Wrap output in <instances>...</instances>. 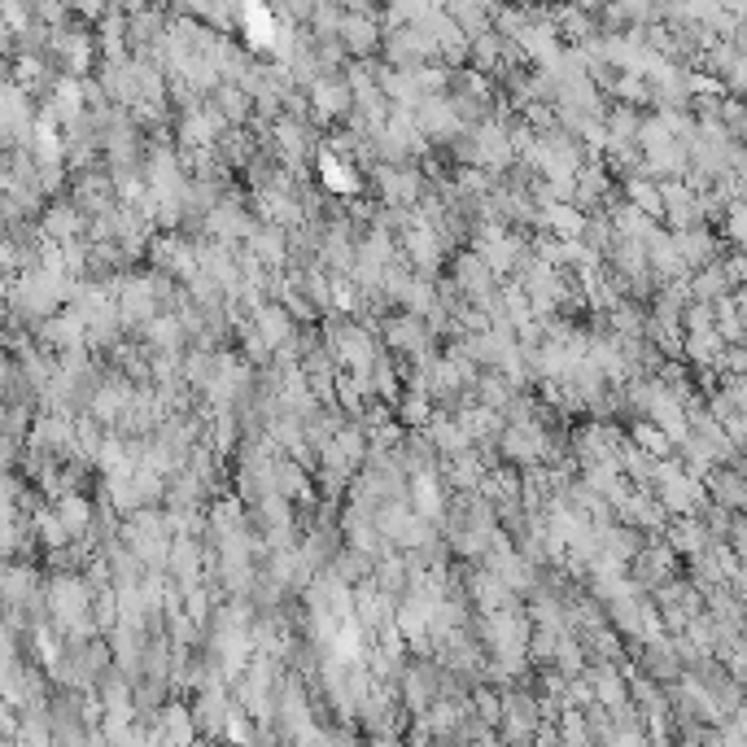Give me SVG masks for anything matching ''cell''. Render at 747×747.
<instances>
[{"label": "cell", "instance_id": "19", "mask_svg": "<svg viewBox=\"0 0 747 747\" xmlns=\"http://www.w3.org/2000/svg\"><path fill=\"white\" fill-rule=\"evenodd\" d=\"M202 228H206V237H215V241H232V246H241V241H249V237L258 232V224L249 219L237 202H219V206L202 219Z\"/></svg>", "mask_w": 747, "mask_h": 747}, {"label": "cell", "instance_id": "63", "mask_svg": "<svg viewBox=\"0 0 747 747\" xmlns=\"http://www.w3.org/2000/svg\"><path fill=\"white\" fill-rule=\"evenodd\" d=\"M473 4H486V9H490V0H473Z\"/></svg>", "mask_w": 747, "mask_h": 747}, {"label": "cell", "instance_id": "25", "mask_svg": "<svg viewBox=\"0 0 747 747\" xmlns=\"http://www.w3.org/2000/svg\"><path fill=\"white\" fill-rule=\"evenodd\" d=\"M393 599L398 595H389L385 586H376V582H364V586H355V617L368 625V629H385V625L393 621Z\"/></svg>", "mask_w": 747, "mask_h": 747}, {"label": "cell", "instance_id": "62", "mask_svg": "<svg viewBox=\"0 0 747 747\" xmlns=\"http://www.w3.org/2000/svg\"><path fill=\"white\" fill-rule=\"evenodd\" d=\"M735 306H739V315H744V324H747V284L744 289H735Z\"/></svg>", "mask_w": 747, "mask_h": 747}, {"label": "cell", "instance_id": "32", "mask_svg": "<svg viewBox=\"0 0 747 747\" xmlns=\"http://www.w3.org/2000/svg\"><path fill=\"white\" fill-rule=\"evenodd\" d=\"M424 429H429L433 446L442 451V459H455V455H464V451H473V446H477L459 415H437V420H429Z\"/></svg>", "mask_w": 747, "mask_h": 747}, {"label": "cell", "instance_id": "58", "mask_svg": "<svg viewBox=\"0 0 747 747\" xmlns=\"http://www.w3.org/2000/svg\"><path fill=\"white\" fill-rule=\"evenodd\" d=\"M722 267H726L730 284H735V289H744L747 284V253H730V258H722Z\"/></svg>", "mask_w": 747, "mask_h": 747}, {"label": "cell", "instance_id": "42", "mask_svg": "<svg viewBox=\"0 0 747 747\" xmlns=\"http://www.w3.org/2000/svg\"><path fill=\"white\" fill-rule=\"evenodd\" d=\"M437 289H433V275H411L407 284H402V293H398V306L402 311H411V315H433V306H437Z\"/></svg>", "mask_w": 747, "mask_h": 747}, {"label": "cell", "instance_id": "29", "mask_svg": "<svg viewBox=\"0 0 747 747\" xmlns=\"http://www.w3.org/2000/svg\"><path fill=\"white\" fill-rule=\"evenodd\" d=\"M669 546H673L678 555L695 560V555H704V551L713 546V529H708L700 516H678V520L669 524Z\"/></svg>", "mask_w": 747, "mask_h": 747}, {"label": "cell", "instance_id": "5", "mask_svg": "<svg viewBox=\"0 0 747 747\" xmlns=\"http://www.w3.org/2000/svg\"><path fill=\"white\" fill-rule=\"evenodd\" d=\"M498 451H502L507 464L533 468V464H542V459L551 455V437H546L542 420H511V424L502 429V437H498Z\"/></svg>", "mask_w": 747, "mask_h": 747}, {"label": "cell", "instance_id": "20", "mask_svg": "<svg viewBox=\"0 0 747 747\" xmlns=\"http://www.w3.org/2000/svg\"><path fill=\"white\" fill-rule=\"evenodd\" d=\"M311 101H315V115H320V119H350V110H355V88H350V79L320 75V79L311 84Z\"/></svg>", "mask_w": 747, "mask_h": 747}, {"label": "cell", "instance_id": "37", "mask_svg": "<svg viewBox=\"0 0 747 747\" xmlns=\"http://www.w3.org/2000/svg\"><path fill=\"white\" fill-rule=\"evenodd\" d=\"M411 507H415L420 516H429L433 524H437V520H446V495H442V486H437L433 468L411 473Z\"/></svg>", "mask_w": 747, "mask_h": 747}, {"label": "cell", "instance_id": "8", "mask_svg": "<svg viewBox=\"0 0 747 747\" xmlns=\"http://www.w3.org/2000/svg\"><path fill=\"white\" fill-rule=\"evenodd\" d=\"M664 224H673V232L682 228H700L708 219V206H704V193L695 184H682V180H664Z\"/></svg>", "mask_w": 747, "mask_h": 747}, {"label": "cell", "instance_id": "56", "mask_svg": "<svg viewBox=\"0 0 747 747\" xmlns=\"http://www.w3.org/2000/svg\"><path fill=\"white\" fill-rule=\"evenodd\" d=\"M473 704H477V717H481V722H490V726L502 722V700H498L495 691L477 686V691H473Z\"/></svg>", "mask_w": 747, "mask_h": 747}, {"label": "cell", "instance_id": "40", "mask_svg": "<svg viewBox=\"0 0 747 747\" xmlns=\"http://www.w3.org/2000/svg\"><path fill=\"white\" fill-rule=\"evenodd\" d=\"M726 293H735V284H730V275H726L722 258H717V262H708V267H700V271L691 275V297H700V302H722Z\"/></svg>", "mask_w": 747, "mask_h": 747}, {"label": "cell", "instance_id": "17", "mask_svg": "<svg viewBox=\"0 0 747 747\" xmlns=\"http://www.w3.org/2000/svg\"><path fill=\"white\" fill-rule=\"evenodd\" d=\"M249 320H253V324H258V333L271 342V350H284V346H293V342H297V333H302V328H297L302 320H297V315H293V311H289L280 297H275V302H262V306H258Z\"/></svg>", "mask_w": 747, "mask_h": 747}, {"label": "cell", "instance_id": "18", "mask_svg": "<svg viewBox=\"0 0 747 747\" xmlns=\"http://www.w3.org/2000/svg\"><path fill=\"white\" fill-rule=\"evenodd\" d=\"M442 678H446V669H437V664H411V669H402V700H407V708L415 713V717H424L429 713V704H433V695L442 691Z\"/></svg>", "mask_w": 747, "mask_h": 747}, {"label": "cell", "instance_id": "7", "mask_svg": "<svg viewBox=\"0 0 747 747\" xmlns=\"http://www.w3.org/2000/svg\"><path fill=\"white\" fill-rule=\"evenodd\" d=\"M415 123L420 131L433 140V144H446V140H459V131H464V110H459V101L455 97H424L420 101V110H415Z\"/></svg>", "mask_w": 747, "mask_h": 747}, {"label": "cell", "instance_id": "24", "mask_svg": "<svg viewBox=\"0 0 747 747\" xmlns=\"http://www.w3.org/2000/svg\"><path fill=\"white\" fill-rule=\"evenodd\" d=\"M115 184H119V180H115V175H106V171H97V166L79 171V180H75V202L88 210V219L115 206Z\"/></svg>", "mask_w": 747, "mask_h": 747}, {"label": "cell", "instance_id": "26", "mask_svg": "<svg viewBox=\"0 0 747 747\" xmlns=\"http://www.w3.org/2000/svg\"><path fill=\"white\" fill-rule=\"evenodd\" d=\"M468 591H473V604H477L481 613H507V608H516V591L498 577L495 569L473 573V577H468Z\"/></svg>", "mask_w": 747, "mask_h": 747}, {"label": "cell", "instance_id": "43", "mask_svg": "<svg viewBox=\"0 0 747 747\" xmlns=\"http://www.w3.org/2000/svg\"><path fill=\"white\" fill-rule=\"evenodd\" d=\"M337 35L350 44V53H372L376 44H380V26H376L368 13H359V9L342 18V31H337Z\"/></svg>", "mask_w": 747, "mask_h": 747}, {"label": "cell", "instance_id": "2", "mask_svg": "<svg viewBox=\"0 0 747 747\" xmlns=\"http://www.w3.org/2000/svg\"><path fill=\"white\" fill-rule=\"evenodd\" d=\"M171 542H175V529H171V520L158 516L153 507H140V511L127 516L123 546L144 560V569H162V564L171 560Z\"/></svg>", "mask_w": 747, "mask_h": 747}, {"label": "cell", "instance_id": "23", "mask_svg": "<svg viewBox=\"0 0 747 747\" xmlns=\"http://www.w3.org/2000/svg\"><path fill=\"white\" fill-rule=\"evenodd\" d=\"M634 582L642 586V591H660L664 582H673V546L664 542H656V546H642L638 555H634Z\"/></svg>", "mask_w": 747, "mask_h": 747}, {"label": "cell", "instance_id": "11", "mask_svg": "<svg viewBox=\"0 0 747 747\" xmlns=\"http://www.w3.org/2000/svg\"><path fill=\"white\" fill-rule=\"evenodd\" d=\"M538 722H546V704L533 700V695H524V691H516V695L502 700V730H498V735L511 739V744L538 739Z\"/></svg>", "mask_w": 747, "mask_h": 747}, {"label": "cell", "instance_id": "9", "mask_svg": "<svg viewBox=\"0 0 747 747\" xmlns=\"http://www.w3.org/2000/svg\"><path fill=\"white\" fill-rule=\"evenodd\" d=\"M324 346H328V350L337 355V364H346V368H372L376 364L372 333L359 328V324H328Z\"/></svg>", "mask_w": 747, "mask_h": 747}, {"label": "cell", "instance_id": "60", "mask_svg": "<svg viewBox=\"0 0 747 747\" xmlns=\"http://www.w3.org/2000/svg\"><path fill=\"white\" fill-rule=\"evenodd\" d=\"M730 546L739 551V560H747V516H735V524H730Z\"/></svg>", "mask_w": 747, "mask_h": 747}, {"label": "cell", "instance_id": "38", "mask_svg": "<svg viewBox=\"0 0 747 747\" xmlns=\"http://www.w3.org/2000/svg\"><path fill=\"white\" fill-rule=\"evenodd\" d=\"M678 249H682V258H686V267H691V275L700 271V267H708V262H717L722 253H717V237L700 224V228H682L678 232Z\"/></svg>", "mask_w": 747, "mask_h": 747}, {"label": "cell", "instance_id": "13", "mask_svg": "<svg viewBox=\"0 0 747 747\" xmlns=\"http://www.w3.org/2000/svg\"><path fill=\"white\" fill-rule=\"evenodd\" d=\"M228 115L210 101L206 110H188L184 119H180V144L184 149H215L224 136H228Z\"/></svg>", "mask_w": 747, "mask_h": 747}, {"label": "cell", "instance_id": "14", "mask_svg": "<svg viewBox=\"0 0 747 747\" xmlns=\"http://www.w3.org/2000/svg\"><path fill=\"white\" fill-rule=\"evenodd\" d=\"M149 258H153V267H158V271H166V275H175V280H193V275L202 271L197 249L188 246L184 237H175V232L153 237V241H149Z\"/></svg>", "mask_w": 747, "mask_h": 747}, {"label": "cell", "instance_id": "57", "mask_svg": "<svg viewBox=\"0 0 747 747\" xmlns=\"http://www.w3.org/2000/svg\"><path fill=\"white\" fill-rule=\"evenodd\" d=\"M184 604H188V617H193L197 625L210 621V595H206L202 586H197V591H188V595H184Z\"/></svg>", "mask_w": 747, "mask_h": 747}, {"label": "cell", "instance_id": "28", "mask_svg": "<svg viewBox=\"0 0 747 747\" xmlns=\"http://www.w3.org/2000/svg\"><path fill=\"white\" fill-rule=\"evenodd\" d=\"M455 284H459V293L477 297V293H486V289H498V271L486 262L481 249H473V253H459V258H455Z\"/></svg>", "mask_w": 747, "mask_h": 747}, {"label": "cell", "instance_id": "55", "mask_svg": "<svg viewBox=\"0 0 747 747\" xmlns=\"http://www.w3.org/2000/svg\"><path fill=\"white\" fill-rule=\"evenodd\" d=\"M726 232H730L735 246L747 249V197H739V202L726 210Z\"/></svg>", "mask_w": 747, "mask_h": 747}, {"label": "cell", "instance_id": "50", "mask_svg": "<svg viewBox=\"0 0 747 747\" xmlns=\"http://www.w3.org/2000/svg\"><path fill=\"white\" fill-rule=\"evenodd\" d=\"M62 123H79L84 119V84H75V79H62L57 84V93H53V106H48Z\"/></svg>", "mask_w": 747, "mask_h": 747}, {"label": "cell", "instance_id": "10", "mask_svg": "<svg viewBox=\"0 0 747 747\" xmlns=\"http://www.w3.org/2000/svg\"><path fill=\"white\" fill-rule=\"evenodd\" d=\"M376 193H380L385 206L411 210V206H420V197H424V175L411 171V166H389V162H385V166L376 171Z\"/></svg>", "mask_w": 747, "mask_h": 747}, {"label": "cell", "instance_id": "45", "mask_svg": "<svg viewBox=\"0 0 747 747\" xmlns=\"http://www.w3.org/2000/svg\"><path fill=\"white\" fill-rule=\"evenodd\" d=\"M625 202H634V206H642L647 215L664 219V188H660L651 175H629V180H625Z\"/></svg>", "mask_w": 747, "mask_h": 747}, {"label": "cell", "instance_id": "34", "mask_svg": "<svg viewBox=\"0 0 747 747\" xmlns=\"http://www.w3.org/2000/svg\"><path fill=\"white\" fill-rule=\"evenodd\" d=\"M591 682H595V700H599L608 713L629 704V691H634V686H629V678H625V673H617V664H613V660H599V664L591 669Z\"/></svg>", "mask_w": 747, "mask_h": 747}, {"label": "cell", "instance_id": "46", "mask_svg": "<svg viewBox=\"0 0 747 747\" xmlns=\"http://www.w3.org/2000/svg\"><path fill=\"white\" fill-rule=\"evenodd\" d=\"M604 197H608V175H604V166H582V171H577L573 206L591 210V206H604Z\"/></svg>", "mask_w": 747, "mask_h": 747}, {"label": "cell", "instance_id": "49", "mask_svg": "<svg viewBox=\"0 0 747 747\" xmlns=\"http://www.w3.org/2000/svg\"><path fill=\"white\" fill-rule=\"evenodd\" d=\"M446 473H451V481H455V490H459V495H468V490H481V481H486V464L477 459V451H464V455H455Z\"/></svg>", "mask_w": 747, "mask_h": 747}, {"label": "cell", "instance_id": "15", "mask_svg": "<svg viewBox=\"0 0 747 747\" xmlns=\"http://www.w3.org/2000/svg\"><path fill=\"white\" fill-rule=\"evenodd\" d=\"M385 346L398 350V355H407V359L429 355V350H433V346H429V320H424V315H411V311L385 320Z\"/></svg>", "mask_w": 747, "mask_h": 747}, {"label": "cell", "instance_id": "48", "mask_svg": "<svg viewBox=\"0 0 747 747\" xmlns=\"http://www.w3.org/2000/svg\"><path fill=\"white\" fill-rule=\"evenodd\" d=\"M398 420L411 424V429H424V424L433 420V393H429L424 385H415L411 393H402V398H398Z\"/></svg>", "mask_w": 747, "mask_h": 747}, {"label": "cell", "instance_id": "52", "mask_svg": "<svg viewBox=\"0 0 747 747\" xmlns=\"http://www.w3.org/2000/svg\"><path fill=\"white\" fill-rule=\"evenodd\" d=\"M306 464H293V459H280L275 464V490L284 498H311V481H306Z\"/></svg>", "mask_w": 747, "mask_h": 747}, {"label": "cell", "instance_id": "59", "mask_svg": "<svg viewBox=\"0 0 747 747\" xmlns=\"http://www.w3.org/2000/svg\"><path fill=\"white\" fill-rule=\"evenodd\" d=\"M224 735H228V739H253V726L241 717V708H232V717H228V730H224Z\"/></svg>", "mask_w": 747, "mask_h": 747}, {"label": "cell", "instance_id": "6", "mask_svg": "<svg viewBox=\"0 0 747 747\" xmlns=\"http://www.w3.org/2000/svg\"><path fill=\"white\" fill-rule=\"evenodd\" d=\"M158 289H153V275H119V315H123V328L131 333H144L149 320L158 315Z\"/></svg>", "mask_w": 747, "mask_h": 747}, {"label": "cell", "instance_id": "51", "mask_svg": "<svg viewBox=\"0 0 747 747\" xmlns=\"http://www.w3.org/2000/svg\"><path fill=\"white\" fill-rule=\"evenodd\" d=\"M333 569H337L350 586H364V582H368V573L376 569V555L359 551V546H346V551H337V555H333Z\"/></svg>", "mask_w": 747, "mask_h": 747}, {"label": "cell", "instance_id": "22", "mask_svg": "<svg viewBox=\"0 0 747 747\" xmlns=\"http://www.w3.org/2000/svg\"><path fill=\"white\" fill-rule=\"evenodd\" d=\"M642 669H647L656 682H678V678H682V669H686L682 647H678L673 638H664V634L647 638V642H642Z\"/></svg>", "mask_w": 747, "mask_h": 747}, {"label": "cell", "instance_id": "41", "mask_svg": "<svg viewBox=\"0 0 747 747\" xmlns=\"http://www.w3.org/2000/svg\"><path fill=\"white\" fill-rule=\"evenodd\" d=\"M613 224H617V237H634V241H647L660 224H656V215H647L642 206H634V202H617L613 210Z\"/></svg>", "mask_w": 747, "mask_h": 747}, {"label": "cell", "instance_id": "44", "mask_svg": "<svg viewBox=\"0 0 747 747\" xmlns=\"http://www.w3.org/2000/svg\"><path fill=\"white\" fill-rule=\"evenodd\" d=\"M53 511L62 516V524L75 533V538H84L88 529H93V502L79 495V490H71V495L53 498Z\"/></svg>", "mask_w": 747, "mask_h": 747}, {"label": "cell", "instance_id": "36", "mask_svg": "<svg viewBox=\"0 0 747 747\" xmlns=\"http://www.w3.org/2000/svg\"><path fill=\"white\" fill-rule=\"evenodd\" d=\"M459 420H464V429L473 433V442H477V446L498 442V437H502V429H507V415H502L498 407H490V402L464 407V411H459Z\"/></svg>", "mask_w": 747, "mask_h": 747}, {"label": "cell", "instance_id": "35", "mask_svg": "<svg viewBox=\"0 0 747 747\" xmlns=\"http://www.w3.org/2000/svg\"><path fill=\"white\" fill-rule=\"evenodd\" d=\"M184 337H188V324H184V315H180V311H171V315H153V320H149V328H144L149 350H166V355H180V350H184Z\"/></svg>", "mask_w": 747, "mask_h": 747}, {"label": "cell", "instance_id": "30", "mask_svg": "<svg viewBox=\"0 0 747 747\" xmlns=\"http://www.w3.org/2000/svg\"><path fill=\"white\" fill-rule=\"evenodd\" d=\"M153 717H158V730H149L153 744H193L197 739V717L184 704H166Z\"/></svg>", "mask_w": 747, "mask_h": 747}, {"label": "cell", "instance_id": "12", "mask_svg": "<svg viewBox=\"0 0 747 747\" xmlns=\"http://www.w3.org/2000/svg\"><path fill=\"white\" fill-rule=\"evenodd\" d=\"M40 342H44L48 350H57V355H66V350H88V315L75 311V306L48 315V320L40 324Z\"/></svg>", "mask_w": 747, "mask_h": 747}, {"label": "cell", "instance_id": "21", "mask_svg": "<svg viewBox=\"0 0 747 747\" xmlns=\"http://www.w3.org/2000/svg\"><path fill=\"white\" fill-rule=\"evenodd\" d=\"M40 228H44L48 241H75V237H88V210H84L75 197H71V202H53V206L44 210Z\"/></svg>", "mask_w": 747, "mask_h": 747}, {"label": "cell", "instance_id": "3", "mask_svg": "<svg viewBox=\"0 0 747 747\" xmlns=\"http://www.w3.org/2000/svg\"><path fill=\"white\" fill-rule=\"evenodd\" d=\"M651 490H656V498L669 507V516H700V511L713 502L704 477H695L691 468H678V464H669V459H660Z\"/></svg>", "mask_w": 747, "mask_h": 747}, {"label": "cell", "instance_id": "47", "mask_svg": "<svg viewBox=\"0 0 747 747\" xmlns=\"http://www.w3.org/2000/svg\"><path fill=\"white\" fill-rule=\"evenodd\" d=\"M53 44H57L62 62L71 66V75H84V71H88V57H93L88 48H93V44H88V35H84V31H57V35H53Z\"/></svg>", "mask_w": 747, "mask_h": 747}, {"label": "cell", "instance_id": "61", "mask_svg": "<svg viewBox=\"0 0 747 747\" xmlns=\"http://www.w3.org/2000/svg\"><path fill=\"white\" fill-rule=\"evenodd\" d=\"M735 175H739V184L747 188V144L739 149V162H735Z\"/></svg>", "mask_w": 747, "mask_h": 747}, {"label": "cell", "instance_id": "33", "mask_svg": "<svg viewBox=\"0 0 747 747\" xmlns=\"http://www.w3.org/2000/svg\"><path fill=\"white\" fill-rule=\"evenodd\" d=\"M708 498L730 507V511H747V473L744 468H713L708 477Z\"/></svg>", "mask_w": 747, "mask_h": 747}, {"label": "cell", "instance_id": "27", "mask_svg": "<svg viewBox=\"0 0 747 747\" xmlns=\"http://www.w3.org/2000/svg\"><path fill=\"white\" fill-rule=\"evenodd\" d=\"M586 210L582 206H573V202H546L542 210H538V224L551 232V237H560V241H573V237H582L586 232Z\"/></svg>", "mask_w": 747, "mask_h": 747}, {"label": "cell", "instance_id": "39", "mask_svg": "<svg viewBox=\"0 0 747 747\" xmlns=\"http://www.w3.org/2000/svg\"><path fill=\"white\" fill-rule=\"evenodd\" d=\"M246 246L253 249V253H258L271 271H275V267H284V262H289V228H280V224H258V232L249 237Z\"/></svg>", "mask_w": 747, "mask_h": 747}, {"label": "cell", "instance_id": "16", "mask_svg": "<svg viewBox=\"0 0 747 747\" xmlns=\"http://www.w3.org/2000/svg\"><path fill=\"white\" fill-rule=\"evenodd\" d=\"M206 564H210V555H202L197 538H193V533H175L166 569H171V577L180 582V591H184V595L202 586V573H206Z\"/></svg>", "mask_w": 747, "mask_h": 747}, {"label": "cell", "instance_id": "1", "mask_svg": "<svg viewBox=\"0 0 747 747\" xmlns=\"http://www.w3.org/2000/svg\"><path fill=\"white\" fill-rule=\"evenodd\" d=\"M44 595H48V621L66 634V642H88L93 629H101L93 617V604H97L93 582H84L75 573H57Z\"/></svg>", "mask_w": 747, "mask_h": 747}, {"label": "cell", "instance_id": "54", "mask_svg": "<svg viewBox=\"0 0 747 747\" xmlns=\"http://www.w3.org/2000/svg\"><path fill=\"white\" fill-rule=\"evenodd\" d=\"M368 376H372L376 398H385V402H398V398H402V393H398V372H393L389 359H376L372 368H368Z\"/></svg>", "mask_w": 747, "mask_h": 747}, {"label": "cell", "instance_id": "31", "mask_svg": "<svg viewBox=\"0 0 747 747\" xmlns=\"http://www.w3.org/2000/svg\"><path fill=\"white\" fill-rule=\"evenodd\" d=\"M315 158H320V180H324L328 193H337V197H359V193H364L359 171H355L350 162H342L333 149H324V153H315Z\"/></svg>", "mask_w": 747, "mask_h": 747}, {"label": "cell", "instance_id": "4", "mask_svg": "<svg viewBox=\"0 0 747 747\" xmlns=\"http://www.w3.org/2000/svg\"><path fill=\"white\" fill-rule=\"evenodd\" d=\"M459 158H464L468 166H481V171H490V175H502L520 153H516V140H511L507 127L481 123L468 140H459Z\"/></svg>", "mask_w": 747, "mask_h": 747}, {"label": "cell", "instance_id": "53", "mask_svg": "<svg viewBox=\"0 0 747 747\" xmlns=\"http://www.w3.org/2000/svg\"><path fill=\"white\" fill-rule=\"evenodd\" d=\"M629 437H634V442H638L647 455H656V459H669V451H673V437H669V433H664L656 420H647V415L634 424V433H629Z\"/></svg>", "mask_w": 747, "mask_h": 747}]
</instances>
